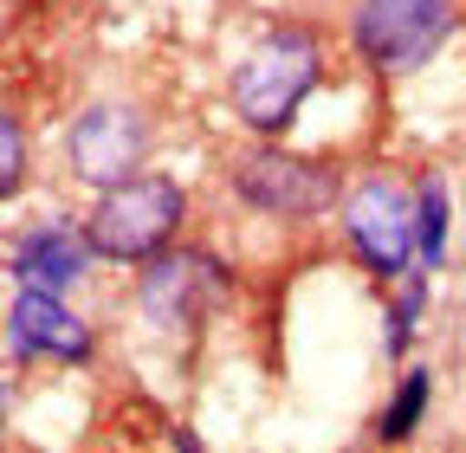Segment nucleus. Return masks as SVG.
I'll list each match as a JSON object with an SVG mask.
<instances>
[{"instance_id": "4468645a", "label": "nucleus", "mask_w": 466, "mask_h": 453, "mask_svg": "<svg viewBox=\"0 0 466 453\" xmlns=\"http://www.w3.org/2000/svg\"><path fill=\"white\" fill-rule=\"evenodd\" d=\"M0 402H7V388H0Z\"/></svg>"}, {"instance_id": "ddd939ff", "label": "nucleus", "mask_w": 466, "mask_h": 453, "mask_svg": "<svg viewBox=\"0 0 466 453\" xmlns=\"http://www.w3.org/2000/svg\"><path fill=\"white\" fill-rule=\"evenodd\" d=\"M20 182H26V130L0 110V201H7Z\"/></svg>"}, {"instance_id": "f257e3e1", "label": "nucleus", "mask_w": 466, "mask_h": 453, "mask_svg": "<svg viewBox=\"0 0 466 453\" xmlns=\"http://www.w3.org/2000/svg\"><path fill=\"white\" fill-rule=\"evenodd\" d=\"M324 52L305 26H279L266 33L240 65H233V110L253 136H285L291 117L305 110V97L318 91Z\"/></svg>"}, {"instance_id": "423d86ee", "label": "nucleus", "mask_w": 466, "mask_h": 453, "mask_svg": "<svg viewBox=\"0 0 466 453\" xmlns=\"http://www.w3.org/2000/svg\"><path fill=\"white\" fill-rule=\"evenodd\" d=\"M143 156H149V117L137 104H91V110H78V124L66 136L72 176L91 182V188L130 182Z\"/></svg>"}, {"instance_id": "f03ea898", "label": "nucleus", "mask_w": 466, "mask_h": 453, "mask_svg": "<svg viewBox=\"0 0 466 453\" xmlns=\"http://www.w3.org/2000/svg\"><path fill=\"white\" fill-rule=\"evenodd\" d=\"M182 214H188V195L175 188L168 176H130V182L104 188V201H97L91 220H85V240H91L97 259L149 266V259L175 240Z\"/></svg>"}, {"instance_id": "9b49d317", "label": "nucleus", "mask_w": 466, "mask_h": 453, "mask_svg": "<svg viewBox=\"0 0 466 453\" xmlns=\"http://www.w3.org/2000/svg\"><path fill=\"white\" fill-rule=\"evenodd\" d=\"M428 395H434V382H428V369H408L401 376V388H395V402L382 408V440H408L421 428V415H428Z\"/></svg>"}, {"instance_id": "6e6552de", "label": "nucleus", "mask_w": 466, "mask_h": 453, "mask_svg": "<svg viewBox=\"0 0 466 453\" xmlns=\"http://www.w3.org/2000/svg\"><path fill=\"white\" fill-rule=\"evenodd\" d=\"M7 344L20 363H85L91 357V330L66 311V292H39L20 286L7 311Z\"/></svg>"}, {"instance_id": "f8f14e48", "label": "nucleus", "mask_w": 466, "mask_h": 453, "mask_svg": "<svg viewBox=\"0 0 466 453\" xmlns=\"http://www.w3.org/2000/svg\"><path fill=\"white\" fill-rule=\"evenodd\" d=\"M421 305H428V266L401 278V305L389 311V357H401V350H408V337H415V317H421Z\"/></svg>"}, {"instance_id": "20e7f679", "label": "nucleus", "mask_w": 466, "mask_h": 453, "mask_svg": "<svg viewBox=\"0 0 466 453\" xmlns=\"http://www.w3.org/2000/svg\"><path fill=\"white\" fill-rule=\"evenodd\" d=\"M343 234L363 253L376 278H408L421 259V226H415V195H401L395 182H363L343 195Z\"/></svg>"}, {"instance_id": "7ed1b4c3", "label": "nucleus", "mask_w": 466, "mask_h": 453, "mask_svg": "<svg viewBox=\"0 0 466 453\" xmlns=\"http://www.w3.org/2000/svg\"><path fill=\"white\" fill-rule=\"evenodd\" d=\"M453 33H460V0H357V14H350L357 52L389 78L421 72Z\"/></svg>"}, {"instance_id": "1a4fd4ad", "label": "nucleus", "mask_w": 466, "mask_h": 453, "mask_svg": "<svg viewBox=\"0 0 466 453\" xmlns=\"http://www.w3.org/2000/svg\"><path fill=\"white\" fill-rule=\"evenodd\" d=\"M85 259H91L85 226H72V220H46V226H33V234H20L7 272L20 278V286H39V292H72L78 278H85Z\"/></svg>"}, {"instance_id": "9d476101", "label": "nucleus", "mask_w": 466, "mask_h": 453, "mask_svg": "<svg viewBox=\"0 0 466 453\" xmlns=\"http://www.w3.org/2000/svg\"><path fill=\"white\" fill-rule=\"evenodd\" d=\"M447 220H453V195H447L441 176H428V182L415 188V226H421V266H428V272L447 259Z\"/></svg>"}, {"instance_id": "39448f33", "label": "nucleus", "mask_w": 466, "mask_h": 453, "mask_svg": "<svg viewBox=\"0 0 466 453\" xmlns=\"http://www.w3.org/2000/svg\"><path fill=\"white\" fill-rule=\"evenodd\" d=\"M233 195L272 220H311V214L343 201V182L324 162H305L291 149H253V156L233 162Z\"/></svg>"}, {"instance_id": "0eeeda50", "label": "nucleus", "mask_w": 466, "mask_h": 453, "mask_svg": "<svg viewBox=\"0 0 466 453\" xmlns=\"http://www.w3.org/2000/svg\"><path fill=\"white\" fill-rule=\"evenodd\" d=\"M220 292H227V266L208 253H156L143 272V311L162 330H195Z\"/></svg>"}]
</instances>
